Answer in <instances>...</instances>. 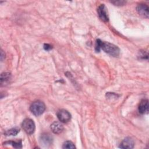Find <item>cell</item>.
<instances>
[{"label":"cell","mask_w":149,"mask_h":149,"mask_svg":"<svg viewBox=\"0 0 149 149\" xmlns=\"http://www.w3.org/2000/svg\"><path fill=\"white\" fill-rule=\"evenodd\" d=\"M101 49L112 56H118L120 52L119 48L116 45L108 42L102 41L98 39L96 41L95 50L97 51H100Z\"/></svg>","instance_id":"obj_1"},{"label":"cell","mask_w":149,"mask_h":149,"mask_svg":"<svg viewBox=\"0 0 149 149\" xmlns=\"http://www.w3.org/2000/svg\"><path fill=\"white\" fill-rule=\"evenodd\" d=\"M30 109L31 112L36 116L41 115L45 109V105L43 102L36 101L32 103Z\"/></svg>","instance_id":"obj_2"},{"label":"cell","mask_w":149,"mask_h":149,"mask_svg":"<svg viewBox=\"0 0 149 149\" xmlns=\"http://www.w3.org/2000/svg\"><path fill=\"white\" fill-rule=\"evenodd\" d=\"M22 126L24 132L29 134H33L36 128L34 122L32 119L29 118L25 119L23 121Z\"/></svg>","instance_id":"obj_3"},{"label":"cell","mask_w":149,"mask_h":149,"mask_svg":"<svg viewBox=\"0 0 149 149\" xmlns=\"http://www.w3.org/2000/svg\"><path fill=\"white\" fill-rule=\"evenodd\" d=\"M57 117L60 122L62 123H66L70 120V113L65 109H60L57 112Z\"/></svg>","instance_id":"obj_4"},{"label":"cell","mask_w":149,"mask_h":149,"mask_svg":"<svg viewBox=\"0 0 149 149\" xmlns=\"http://www.w3.org/2000/svg\"><path fill=\"white\" fill-rule=\"evenodd\" d=\"M98 15L100 18L104 22H108L109 20L108 16L107 14V12L106 10V8L104 4H101L99 6L97 9Z\"/></svg>","instance_id":"obj_5"},{"label":"cell","mask_w":149,"mask_h":149,"mask_svg":"<svg viewBox=\"0 0 149 149\" xmlns=\"http://www.w3.org/2000/svg\"><path fill=\"white\" fill-rule=\"evenodd\" d=\"M137 11L138 13L146 17H148V7L146 4H139L137 7Z\"/></svg>","instance_id":"obj_6"},{"label":"cell","mask_w":149,"mask_h":149,"mask_svg":"<svg viewBox=\"0 0 149 149\" xmlns=\"http://www.w3.org/2000/svg\"><path fill=\"white\" fill-rule=\"evenodd\" d=\"M51 129L55 134H59L63 130V126L59 122H54L51 125Z\"/></svg>","instance_id":"obj_7"},{"label":"cell","mask_w":149,"mask_h":149,"mask_svg":"<svg viewBox=\"0 0 149 149\" xmlns=\"http://www.w3.org/2000/svg\"><path fill=\"white\" fill-rule=\"evenodd\" d=\"M134 143L133 140L130 137L125 138L121 143L120 147L122 148H133Z\"/></svg>","instance_id":"obj_8"},{"label":"cell","mask_w":149,"mask_h":149,"mask_svg":"<svg viewBox=\"0 0 149 149\" xmlns=\"http://www.w3.org/2000/svg\"><path fill=\"white\" fill-rule=\"evenodd\" d=\"M139 111L141 114L147 113L148 112V101L147 100H142L139 106Z\"/></svg>","instance_id":"obj_9"},{"label":"cell","mask_w":149,"mask_h":149,"mask_svg":"<svg viewBox=\"0 0 149 149\" xmlns=\"http://www.w3.org/2000/svg\"><path fill=\"white\" fill-rule=\"evenodd\" d=\"M40 142L44 146L50 145L52 143V137L48 134H43L41 136Z\"/></svg>","instance_id":"obj_10"},{"label":"cell","mask_w":149,"mask_h":149,"mask_svg":"<svg viewBox=\"0 0 149 149\" xmlns=\"http://www.w3.org/2000/svg\"><path fill=\"white\" fill-rule=\"evenodd\" d=\"M10 78V74L9 73H3L1 75V83H5L9 81Z\"/></svg>","instance_id":"obj_11"},{"label":"cell","mask_w":149,"mask_h":149,"mask_svg":"<svg viewBox=\"0 0 149 149\" xmlns=\"http://www.w3.org/2000/svg\"><path fill=\"white\" fill-rule=\"evenodd\" d=\"M20 129L17 127H15L6 130L5 132V134L6 136H16L19 132Z\"/></svg>","instance_id":"obj_12"},{"label":"cell","mask_w":149,"mask_h":149,"mask_svg":"<svg viewBox=\"0 0 149 149\" xmlns=\"http://www.w3.org/2000/svg\"><path fill=\"white\" fill-rule=\"evenodd\" d=\"M5 144H10L12 145L13 147L15 148H22V141H6L4 143Z\"/></svg>","instance_id":"obj_13"},{"label":"cell","mask_w":149,"mask_h":149,"mask_svg":"<svg viewBox=\"0 0 149 149\" xmlns=\"http://www.w3.org/2000/svg\"><path fill=\"white\" fill-rule=\"evenodd\" d=\"M62 148H63L70 149V148H75L76 147H75L74 144L72 141H65L63 144Z\"/></svg>","instance_id":"obj_14"},{"label":"cell","mask_w":149,"mask_h":149,"mask_svg":"<svg viewBox=\"0 0 149 149\" xmlns=\"http://www.w3.org/2000/svg\"><path fill=\"white\" fill-rule=\"evenodd\" d=\"M44 49H45V50L49 51V50H50L51 49H52V46L48 44H45L44 45Z\"/></svg>","instance_id":"obj_15"},{"label":"cell","mask_w":149,"mask_h":149,"mask_svg":"<svg viewBox=\"0 0 149 149\" xmlns=\"http://www.w3.org/2000/svg\"><path fill=\"white\" fill-rule=\"evenodd\" d=\"M113 3H114L115 5H118V4H119L118 5H123L125 3V1H113V2H112Z\"/></svg>","instance_id":"obj_16"}]
</instances>
